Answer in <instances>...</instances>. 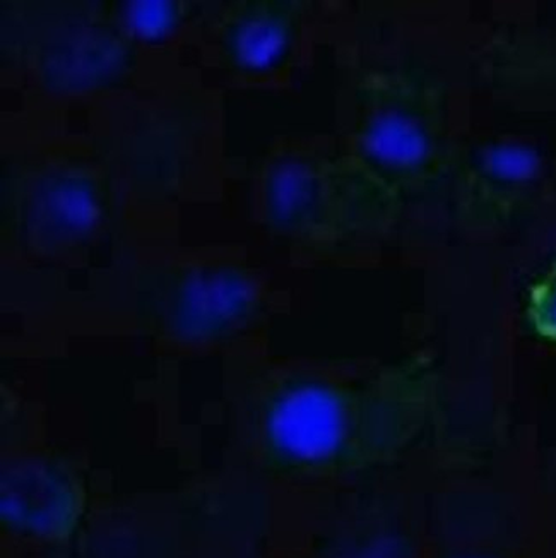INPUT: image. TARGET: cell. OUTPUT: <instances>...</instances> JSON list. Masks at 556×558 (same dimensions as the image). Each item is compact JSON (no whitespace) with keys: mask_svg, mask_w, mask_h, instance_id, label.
Listing matches in <instances>:
<instances>
[{"mask_svg":"<svg viewBox=\"0 0 556 558\" xmlns=\"http://www.w3.org/2000/svg\"><path fill=\"white\" fill-rule=\"evenodd\" d=\"M2 57L48 104H98L146 81L152 50L113 2H2Z\"/></svg>","mask_w":556,"mask_h":558,"instance_id":"cell-2","label":"cell"},{"mask_svg":"<svg viewBox=\"0 0 556 558\" xmlns=\"http://www.w3.org/2000/svg\"><path fill=\"white\" fill-rule=\"evenodd\" d=\"M528 317L541 338L556 343V263L529 291Z\"/></svg>","mask_w":556,"mask_h":558,"instance_id":"cell-10","label":"cell"},{"mask_svg":"<svg viewBox=\"0 0 556 558\" xmlns=\"http://www.w3.org/2000/svg\"><path fill=\"white\" fill-rule=\"evenodd\" d=\"M209 2L191 0H129L113 2L125 28L147 50L165 47L183 36L195 38Z\"/></svg>","mask_w":556,"mask_h":558,"instance_id":"cell-9","label":"cell"},{"mask_svg":"<svg viewBox=\"0 0 556 558\" xmlns=\"http://www.w3.org/2000/svg\"><path fill=\"white\" fill-rule=\"evenodd\" d=\"M254 206L267 233L314 251L374 242L402 211L339 141L324 136L270 144L255 173Z\"/></svg>","mask_w":556,"mask_h":558,"instance_id":"cell-3","label":"cell"},{"mask_svg":"<svg viewBox=\"0 0 556 558\" xmlns=\"http://www.w3.org/2000/svg\"><path fill=\"white\" fill-rule=\"evenodd\" d=\"M435 383L425 363L387 368L368 383L281 377L261 404V449L275 470L333 475L401 454L425 427Z\"/></svg>","mask_w":556,"mask_h":558,"instance_id":"cell-1","label":"cell"},{"mask_svg":"<svg viewBox=\"0 0 556 558\" xmlns=\"http://www.w3.org/2000/svg\"><path fill=\"white\" fill-rule=\"evenodd\" d=\"M432 81L398 65H366L346 84L342 149L404 209L450 167V125Z\"/></svg>","mask_w":556,"mask_h":558,"instance_id":"cell-5","label":"cell"},{"mask_svg":"<svg viewBox=\"0 0 556 558\" xmlns=\"http://www.w3.org/2000/svg\"><path fill=\"white\" fill-rule=\"evenodd\" d=\"M536 161L525 149L495 146L478 153L462 173L461 206L468 220L485 221L512 204Z\"/></svg>","mask_w":556,"mask_h":558,"instance_id":"cell-8","label":"cell"},{"mask_svg":"<svg viewBox=\"0 0 556 558\" xmlns=\"http://www.w3.org/2000/svg\"><path fill=\"white\" fill-rule=\"evenodd\" d=\"M314 8L305 0L209 2L194 40L204 64L231 86L287 88L311 53Z\"/></svg>","mask_w":556,"mask_h":558,"instance_id":"cell-6","label":"cell"},{"mask_svg":"<svg viewBox=\"0 0 556 558\" xmlns=\"http://www.w3.org/2000/svg\"><path fill=\"white\" fill-rule=\"evenodd\" d=\"M140 300L153 331L183 343H211L242 331L258 314L263 295L242 264L194 263L159 271Z\"/></svg>","mask_w":556,"mask_h":558,"instance_id":"cell-7","label":"cell"},{"mask_svg":"<svg viewBox=\"0 0 556 558\" xmlns=\"http://www.w3.org/2000/svg\"><path fill=\"white\" fill-rule=\"evenodd\" d=\"M120 163L76 144L9 149L2 160V235L45 256L80 252L125 221L132 191Z\"/></svg>","mask_w":556,"mask_h":558,"instance_id":"cell-4","label":"cell"}]
</instances>
